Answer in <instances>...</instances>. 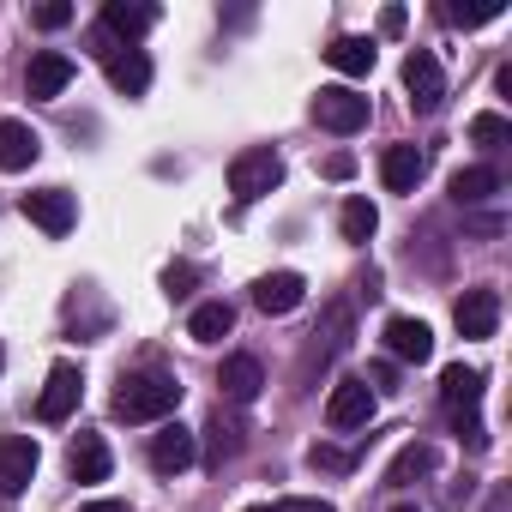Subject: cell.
<instances>
[{"label": "cell", "mask_w": 512, "mask_h": 512, "mask_svg": "<svg viewBox=\"0 0 512 512\" xmlns=\"http://www.w3.org/2000/svg\"><path fill=\"white\" fill-rule=\"evenodd\" d=\"M181 410V380L175 374H127L115 392V416L121 422H163Z\"/></svg>", "instance_id": "1"}, {"label": "cell", "mask_w": 512, "mask_h": 512, "mask_svg": "<svg viewBox=\"0 0 512 512\" xmlns=\"http://www.w3.org/2000/svg\"><path fill=\"white\" fill-rule=\"evenodd\" d=\"M278 181H284V157H278L272 145H253V151H241V157L229 163V193H235V205L266 199Z\"/></svg>", "instance_id": "2"}, {"label": "cell", "mask_w": 512, "mask_h": 512, "mask_svg": "<svg viewBox=\"0 0 512 512\" xmlns=\"http://www.w3.org/2000/svg\"><path fill=\"white\" fill-rule=\"evenodd\" d=\"M314 121H320L326 133L350 139V133H362V127H368V97H356L350 85H326V91L314 97Z\"/></svg>", "instance_id": "3"}, {"label": "cell", "mask_w": 512, "mask_h": 512, "mask_svg": "<svg viewBox=\"0 0 512 512\" xmlns=\"http://www.w3.org/2000/svg\"><path fill=\"white\" fill-rule=\"evenodd\" d=\"M79 392H85V374H79V362H55V368H49V380H43L37 416H43V422H67V416L79 410Z\"/></svg>", "instance_id": "4"}, {"label": "cell", "mask_w": 512, "mask_h": 512, "mask_svg": "<svg viewBox=\"0 0 512 512\" xmlns=\"http://www.w3.org/2000/svg\"><path fill=\"white\" fill-rule=\"evenodd\" d=\"M37 464H43V452L31 434H0V494H25Z\"/></svg>", "instance_id": "5"}, {"label": "cell", "mask_w": 512, "mask_h": 512, "mask_svg": "<svg viewBox=\"0 0 512 512\" xmlns=\"http://www.w3.org/2000/svg\"><path fill=\"white\" fill-rule=\"evenodd\" d=\"M404 91H410V103H416L422 115L440 109V97H446V73H440L434 49H410V61H404Z\"/></svg>", "instance_id": "6"}, {"label": "cell", "mask_w": 512, "mask_h": 512, "mask_svg": "<svg viewBox=\"0 0 512 512\" xmlns=\"http://www.w3.org/2000/svg\"><path fill=\"white\" fill-rule=\"evenodd\" d=\"M193 458H199V434H193V428L163 422V428L151 434V470H157V476H181Z\"/></svg>", "instance_id": "7"}, {"label": "cell", "mask_w": 512, "mask_h": 512, "mask_svg": "<svg viewBox=\"0 0 512 512\" xmlns=\"http://www.w3.org/2000/svg\"><path fill=\"white\" fill-rule=\"evenodd\" d=\"M25 217H31L43 235H67V229L79 223V205H73L67 187H37V193H25Z\"/></svg>", "instance_id": "8"}, {"label": "cell", "mask_w": 512, "mask_h": 512, "mask_svg": "<svg viewBox=\"0 0 512 512\" xmlns=\"http://www.w3.org/2000/svg\"><path fill=\"white\" fill-rule=\"evenodd\" d=\"M368 416H374V386L368 380H338L332 398H326V422L344 434V428H368Z\"/></svg>", "instance_id": "9"}, {"label": "cell", "mask_w": 512, "mask_h": 512, "mask_svg": "<svg viewBox=\"0 0 512 512\" xmlns=\"http://www.w3.org/2000/svg\"><path fill=\"white\" fill-rule=\"evenodd\" d=\"M386 350H392V362H428V356H434V332H428V320L392 314V320H386Z\"/></svg>", "instance_id": "10"}, {"label": "cell", "mask_w": 512, "mask_h": 512, "mask_svg": "<svg viewBox=\"0 0 512 512\" xmlns=\"http://www.w3.org/2000/svg\"><path fill=\"white\" fill-rule=\"evenodd\" d=\"M452 320H458L464 338H494V326H500V296H494V290H464L458 308H452Z\"/></svg>", "instance_id": "11"}, {"label": "cell", "mask_w": 512, "mask_h": 512, "mask_svg": "<svg viewBox=\"0 0 512 512\" xmlns=\"http://www.w3.org/2000/svg\"><path fill=\"white\" fill-rule=\"evenodd\" d=\"M157 25V7H133V0H109V7H103V37H115L121 49H133V37H145Z\"/></svg>", "instance_id": "12"}, {"label": "cell", "mask_w": 512, "mask_h": 512, "mask_svg": "<svg viewBox=\"0 0 512 512\" xmlns=\"http://www.w3.org/2000/svg\"><path fill=\"white\" fill-rule=\"evenodd\" d=\"M302 296H308V284L296 272H266L260 284H253V308H260V314H296Z\"/></svg>", "instance_id": "13"}, {"label": "cell", "mask_w": 512, "mask_h": 512, "mask_svg": "<svg viewBox=\"0 0 512 512\" xmlns=\"http://www.w3.org/2000/svg\"><path fill=\"white\" fill-rule=\"evenodd\" d=\"M217 386H223L229 404H253V398H260V386H266V368L253 362V356H223Z\"/></svg>", "instance_id": "14"}, {"label": "cell", "mask_w": 512, "mask_h": 512, "mask_svg": "<svg viewBox=\"0 0 512 512\" xmlns=\"http://www.w3.org/2000/svg\"><path fill=\"white\" fill-rule=\"evenodd\" d=\"M67 85H73V61H67V55H55V49L31 55V73H25V91H31V97L49 103V97H61Z\"/></svg>", "instance_id": "15"}, {"label": "cell", "mask_w": 512, "mask_h": 512, "mask_svg": "<svg viewBox=\"0 0 512 512\" xmlns=\"http://www.w3.org/2000/svg\"><path fill=\"white\" fill-rule=\"evenodd\" d=\"M422 169H428V151H422V145H392V151L380 157V175H386L392 193H416Z\"/></svg>", "instance_id": "16"}, {"label": "cell", "mask_w": 512, "mask_h": 512, "mask_svg": "<svg viewBox=\"0 0 512 512\" xmlns=\"http://www.w3.org/2000/svg\"><path fill=\"white\" fill-rule=\"evenodd\" d=\"M103 67H109V85H115V91L145 97V85H151V61H145L139 49H109V55H103Z\"/></svg>", "instance_id": "17"}, {"label": "cell", "mask_w": 512, "mask_h": 512, "mask_svg": "<svg viewBox=\"0 0 512 512\" xmlns=\"http://www.w3.org/2000/svg\"><path fill=\"white\" fill-rule=\"evenodd\" d=\"M440 398H446V410H452V416H470V410L482 404V374H476V368H464V362H452V368L440 374Z\"/></svg>", "instance_id": "18"}, {"label": "cell", "mask_w": 512, "mask_h": 512, "mask_svg": "<svg viewBox=\"0 0 512 512\" xmlns=\"http://www.w3.org/2000/svg\"><path fill=\"white\" fill-rule=\"evenodd\" d=\"M43 151V139L25 121H0V169H31Z\"/></svg>", "instance_id": "19"}, {"label": "cell", "mask_w": 512, "mask_h": 512, "mask_svg": "<svg viewBox=\"0 0 512 512\" xmlns=\"http://www.w3.org/2000/svg\"><path fill=\"white\" fill-rule=\"evenodd\" d=\"M494 193H500V169H488V163H470V169L452 175V199H458V205H482V199H494Z\"/></svg>", "instance_id": "20"}, {"label": "cell", "mask_w": 512, "mask_h": 512, "mask_svg": "<svg viewBox=\"0 0 512 512\" xmlns=\"http://www.w3.org/2000/svg\"><path fill=\"white\" fill-rule=\"evenodd\" d=\"M229 326H235V308H229V302H199L193 320H187V332H193L199 344H223Z\"/></svg>", "instance_id": "21"}, {"label": "cell", "mask_w": 512, "mask_h": 512, "mask_svg": "<svg viewBox=\"0 0 512 512\" xmlns=\"http://www.w3.org/2000/svg\"><path fill=\"white\" fill-rule=\"evenodd\" d=\"M326 61H332L338 73L362 79V73H374V43H368V37H338V43L326 49Z\"/></svg>", "instance_id": "22"}, {"label": "cell", "mask_w": 512, "mask_h": 512, "mask_svg": "<svg viewBox=\"0 0 512 512\" xmlns=\"http://www.w3.org/2000/svg\"><path fill=\"white\" fill-rule=\"evenodd\" d=\"M73 476H79V482H103V476H109V446H103L97 434H79V440H73Z\"/></svg>", "instance_id": "23"}, {"label": "cell", "mask_w": 512, "mask_h": 512, "mask_svg": "<svg viewBox=\"0 0 512 512\" xmlns=\"http://www.w3.org/2000/svg\"><path fill=\"white\" fill-rule=\"evenodd\" d=\"M428 470H434V446H428V440H410V446L392 458L386 482H392V488H404V482H416V476H428Z\"/></svg>", "instance_id": "24"}, {"label": "cell", "mask_w": 512, "mask_h": 512, "mask_svg": "<svg viewBox=\"0 0 512 512\" xmlns=\"http://www.w3.org/2000/svg\"><path fill=\"white\" fill-rule=\"evenodd\" d=\"M338 229H344V241H368L374 229H380V211L368 205V199H344V211H338Z\"/></svg>", "instance_id": "25"}, {"label": "cell", "mask_w": 512, "mask_h": 512, "mask_svg": "<svg viewBox=\"0 0 512 512\" xmlns=\"http://www.w3.org/2000/svg\"><path fill=\"white\" fill-rule=\"evenodd\" d=\"M211 440H205V464H223V458H235L241 452V422H223V410L211 416V428H205Z\"/></svg>", "instance_id": "26"}, {"label": "cell", "mask_w": 512, "mask_h": 512, "mask_svg": "<svg viewBox=\"0 0 512 512\" xmlns=\"http://www.w3.org/2000/svg\"><path fill=\"white\" fill-rule=\"evenodd\" d=\"M470 139L488 145V151H500V145L512 139V127H506V115H476V121H470Z\"/></svg>", "instance_id": "27"}, {"label": "cell", "mask_w": 512, "mask_h": 512, "mask_svg": "<svg viewBox=\"0 0 512 512\" xmlns=\"http://www.w3.org/2000/svg\"><path fill=\"white\" fill-rule=\"evenodd\" d=\"M500 13H506L500 0H488V7H446V19H452V25H464V31H470V25H488V19H500Z\"/></svg>", "instance_id": "28"}, {"label": "cell", "mask_w": 512, "mask_h": 512, "mask_svg": "<svg viewBox=\"0 0 512 512\" xmlns=\"http://www.w3.org/2000/svg\"><path fill=\"white\" fill-rule=\"evenodd\" d=\"M308 464H314V470H332V476H344L356 458H350L344 446H314V452H308Z\"/></svg>", "instance_id": "29"}, {"label": "cell", "mask_w": 512, "mask_h": 512, "mask_svg": "<svg viewBox=\"0 0 512 512\" xmlns=\"http://www.w3.org/2000/svg\"><path fill=\"white\" fill-rule=\"evenodd\" d=\"M31 25L37 31H61V25H73V7H67V0H49V7L31 13Z\"/></svg>", "instance_id": "30"}, {"label": "cell", "mask_w": 512, "mask_h": 512, "mask_svg": "<svg viewBox=\"0 0 512 512\" xmlns=\"http://www.w3.org/2000/svg\"><path fill=\"white\" fill-rule=\"evenodd\" d=\"M163 290H169V296H187V290H193V266H169V272H163Z\"/></svg>", "instance_id": "31"}, {"label": "cell", "mask_w": 512, "mask_h": 512, "mask_svg": "<svg viewBox=\"0 0 512 512\" xmlns=\"http://www.w3.org/2000/svg\"><path fill=\"white\" fill-rule=\"evenodd\" d=\"M326 175H332V181H344V175H356V157H350V151H338V157L326 163Z\"/></svg>", "instance_id": "32"}, {"label": "cell", "mask_w": 512, "mask_h": 512, "mask_svg": "<svg viewBox=\"0 0 512 512\" xmlns=\"http://www.w3.org/2000/svg\"><path fill=\"white\" fill-rule=\"evenodd\" d=\"M380 31L398 37V31H404V7H386V13H380Z\"/></svg>", "instance_id": "33"}, {"label": "cell", "mask_w": 512, "mask_h": 512, "mask_svg": "<svg viewBox=\"0 0 512 512\" xmlns=\"http://www.w3.org/2000/svg\"><path fill=\"white\" fill-rule=\"evenodd\" d=\"M374 386L392 392V386H398V368H392V362H374Z\"/></svg>", "instance_id": "34"}, {"label": "cell", "mask_w": 512, "mask_h": 512, "mask_svg": "<svg viewBox=\"0 0 512 512\" xmlns=\"http://www.w3.org/2000/svg\"><path fill=\"white\" fill-rule=\"evenodd\" d=\"M278 512H332V500H284Z\"/></svg>", "instance_id": "35"}, {"label": "cell", "mask_w": 512, "mask_h": 512, "mask_svg": "<svg viewBox=\"0 0 512 512\" xmlns=\"http://www.w3.org/2000/svg\"><path fill=\"white\" fill-rule=\"evenodd\" d=\"M79 512H127L121 500H91V506H79Z\"/></svg>", "instance_id": "36"}, {"label": "cell", "mask_w": 512, "mask_h": 512, "mask_svg": "<svg viewBox=\"0 0 512 512\" xmlns=\"http://www.w3.org/2000/svg\"><path fill=\"white\" fill-rule=\"evenodd\" d=\"M488 512H506V494H500V488H494V500H488Z\"/></svg>", "instance_id": "37"}, {"label": "cell", "mask_w": 512, "mask_h": 512, "mask_svg": "<svg viewBox=\"0 0 512 512\" xmlns=\"http://www.w3.org/2000/svg\"><path fill=\"white\" fill-rule=\"evenodd\" d=\"M247 512H278V506H247Z\"/></svg>", "instance_id": "38"}, {"label": "cell", "mask_w": 512, "mask_h": 512, "mask_svg": "<svg viewBox=\"0 0 512 512\" xmlns=\"http://www.w3.org/2000/svg\"><path fill=\"white\" fill-rule=\"evenodd\" d=\"M392 512H416V506H392Z\"/></svg>", "instance_id": "39"}, {"label": "cell", "mask_w": 512, "mask_h": 512, "mask_svg": "<svg viewBox=\"0 0 512 512\" xmlns=\"http://www.w3.org/2000/svg\"><path fill=\"white\" fill-rule=\"evenodd\" d=\"M0 362H7V356H0Z\"/></svg>", "instance_id": "40"}]
</instances>
